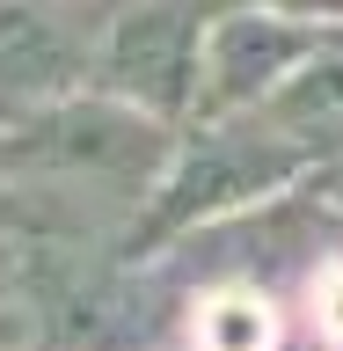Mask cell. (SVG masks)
Masks as SVG:
<instances>
[{"label":"cell","instance_id":"1","mask_svg":"<svg viewBox=\"0 0 343 351\" xmlns=\"http://www.w3.org/2000/svg\"><path fill=\"white\" fill-rule=\"evenodd\" d=\"M168 132L110 95H66L15 125H0V183L15 191L22 234H51V249H88V227L110 213L139 219L168 169Z\"/></svg>","mask_w":343,"mask_h":351},{"label":"cell","instance_id":"2","mask_svg":"<svg viewBox=\"0 0 343 351\" xmlns=\"http://www.w3.org/2000/svg\"><path fill=\"white\" fill-rule=\"evenodd\" d=\"M292 169H300V154L285 139H270L263 125H205L183 154H168L147 219H131V256L153 249V241H168V234H183V227H205V219L263 197Z\"/></svg>","mask_w":343,"mask_h":351},{"label":"cell","instance_id":"3","mask_svg":"<svg viewBox=\"0 0 343 351\" xmlns=\"http://www.w3.org/2000/svg\"><path fill=\"white\" fill-rule=\"evenodd\" d=\"M197 51H205L197 0H125L95 37V73L110 103L161 125L197 103Z\"/></svg>","mask_w":343,"mask_h":351},{"label":"cell","instance_id":"4","mask_svg":"<svg viewBox=\"0 0 343 351\" xmlns=\"http://www.w3.org/2000/svg\"><path fill=\"white\" fill-rule=\"evenodd\" d=\"M95 37L81 0H0V125L66 103L95 66Z\"/></svg>","mask_w":343,"mask_h":351},{"label":"cell","instance_id":"5","mask_svg":"<svg viewBox=\"0 0 343 351\" xmlns=\"http://www.w3.org/2000/svg\"><path fill=\"white\" fill-rule=\"evenodd\" d=\"M314 22H285L263 15V8H234V15L205 22V51H197V103L205 117H234V110H256L270 88L292 73V66L314 51Z\"/></svg>","mask_w":343,"mask_h":351},{"label":"cell","instance_id":"6","mask_svg":"<svg viewBox=\"0 0 343 351\" xmlns=\"http://www.w3.org/2000/svg\"><path fill=\"white\" fill-rule=\"evenodd\" d=\"M256 125L270 132V139H285L300 161L322 154V147H343V44L336 51L314 44V51L256 103Z\"/></svg>","mask_w":343,"mask_h":351},{"label":"cell","instance_id":"7","mask_svg":"<svg viewBox=\"0 0 343 351\" xmlns=\"http://www.w3.org/2000/svg\"><path fill=\"white\" fill-rule=\"evenodd\" d=\"M190 344L197 351H263L270 344V307H263L256 293H219V300L197 307Z\"/></svg>","mask_w":343,"mask_h":351},{"label":"cell","instance_id":"8","mask_svg":"<svg viewBox=\"0 0 343 351\" xmlns=\"http://www.w3.org/2000/svg\"><path fill=\"white\" fill-rule=\"evenodd\" d=\"M249 8H263V15L278 8L285 22H307V15H343V0H249Z\"/></svg>","mask_w":343,"mask_h":351},{"label":"cell","instance_id":"9","mask_svg":"<svg viewBox=\"0 0 343 351\" xmlns=\"http://www.w3.org/2000/svg\"><path fill=\"white\" fill-rule=\"evenodd\" d=\"M322 329H329V337H343V263L322 278Z\"/></svg>","mask_w":343,"mask_h":351},{"label":"cell","instance_id":"10","mask_svg":"<svg viewBox=\"0 0 343 351\" xmlns=\"http://www.w3.org/2000/svg\"><path fill=\"white\" fill-rule=\"evenodd\" d=\"M29 344V322H22V307H0V351H22Z\"/></svg>","mask_w":343,"mask_h":351},{"label":"cell","instance_id":"11","mask_svg":"<svg viewBox=\"0 0 343 351\" xmlns=\"http://www.w3.org/2000/svg\"><path fill=\"white\" fill-rule=\"evenodd\" d=\"M0 234H22V213H15V191L0 183Z\"/></svg>","mask_w":343,"mask_h":351},{"label":"cell","instance_id":"12","mask_svg":"<svg viewBox=\"0 0 343 351\" xmlns=\"http://www.w3.org/2000/svg\"><path fill=\"white\" fill-rule=\"evenodd\" d=\"M8 293H15V271H8V263H0V307H8Z\"/></svg>","mask_w":343,"mask_h":351},{"label":"cell","instance_id":"13","mask_svg":"<svg viewBox=\"0 0 343 351\" xmlns=\"http://www.w3.org/2000/svg\"><path fill=\"white\" fill-rule=\"evenodd\" d=\"M329 197H336V205H343V169H336V176H329Z\"/></svg>","mask_w":343,"mask_h":351}]
</instances>
